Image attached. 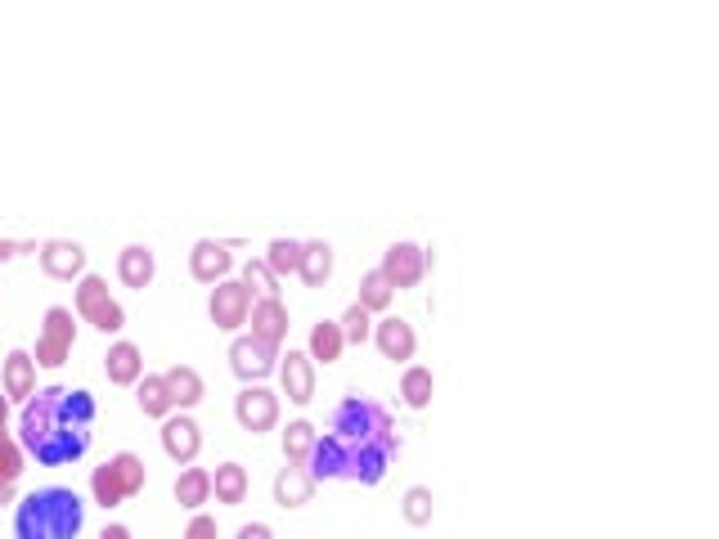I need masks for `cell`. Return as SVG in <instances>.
<instances>
[{
	"mask_svg": "<svg viewBox=\"0 0 719 539\" xmlns=\"http://www.w3.org/2000/svg\"><path fill=\"white\" fill-rule=\"evenodd\" d=\"M401 459V431L387 405L373 396H342L328 427L315 436V450L306 459L311 481H347V485H378Z\"/></svg>",
	"mask_w": 719,
	"mask_h": 539,
	"instance_id": "6da1fadb",
	"label": "cell"
},
{
	"mask_svg": "<svg viewBox=\"0 0 719 539\" xmlns=\"http://www.w3.org/2000/svg\"><path fill=\"white\" fill-rule=\"evenodd\" d=\"M94 418H100V405L86 386H36V396L19 414V446L41 468H68L86 459L94 440Z\"/></svg>",
	"mask_w": 719,
	"mask_h": 539,
	"instance_id": "7a4b0ae2",
	"label": "cell"
},
{
	"mask_svg": "<svg viewBox=\"0 0 719 539\" xmlns=\"http://www.w3.org/2000/svg\"><path fill=\"white\" fill-rule=\"evenodd\" d=\"M86 504L68 485H41L14 508V539H81Z\"/></svg>",
	"mask_w": 719,
	"mask_h": 539,
	"instance_id": "3957f363",
	"label": "cell"
},
{
	"mask_svg": "<svg viewBox=\"0 0 719 539\" xmlns=\"http://www.w3.org/2000/svg\"><path fill=\"white\" fill-rule=\"evenodd\" d=\"M144 481H149V472H144V459L131 454V450H122V454H113L109 463H100V468L90 472V495H94V504H100V508H117V504H126V499L139 495Z\"/></svg>",
	"mask_w": 719,
	"mask_h": 539,
	"instance_id": "277c9868",
	"label": "cell"
},
{
	"mask_svg": "<svg viewBox=\"0 0 719 539\" xmlns=\"http://www.w3.org/2000/svg\"><path fill=\"white\" fill-rule=\"evenodd\" d=\"M77 315L90 324V328H100V333H122L126 328V311L113 302V292L100 274H81L77 279Z\"/></svg>",
	"mask_w": 719,
	"mask_h": 539,
	"instance_id": "5b68a950",
	"label": "cell"
},
{
	"mask_svg": "<svg viewBox=\"0 0 719 539\" xmlns=\"http://www.w3.org/2000/svg\"><path fill=\"white\" fill-rule=\"evenodd\" d=\"M72 347H77V324H72V311L68 306H50L45 311V324L36 333V364L41 369H59L72 360Z\"/></svg>",
	"mask_w": 719,
	"mask_h": 539,
	"instance_id": "8992f818",
	"label": "cell"
},
{
	"mask_svg": "<svg viewBox=\"0 0 719 539\" xmlns=\"http://www.w3.org/2000/svg\"><path fill=\"white\" fill-rule=\"evenodd\" d=\"M207 315L216 328L234 333V328H244L248 315H252V292L244 288V279H221L212 288V302H207Z\"/></svg>",
	"mask_w": 719,
	"mask_h": 539,
	"instance_id": "52a82bcc",
	"label": "cell"
},
{
	"mask_svg": "<svg viewBox=\"0 0 719 539\" xmlns=\"http://www.w3.org/2000/svg\"><path fill=\"white\" fill-rule=\"evenodd\" d=\"M229 369L244 378V386L266 382V378L279 369V351H270L266 341H257L252 333H248V337H234V341H229Z\"/></svg>",
	"mask_w": 719,
	"mask_h": 539,
	"instance_id": "ba28073f",
	"label": "cell"
},
{
	"mask_svg": "<svg viewBox=\"0 0 719 539\" xmlns=\"http://www.w3.org/2000/svg\"><path fill=\"white\" fill-rule=\"evenodd\" d=\"M234 418H238V427L244 431H270L274 423H279V396L270 386H261V382H252V386H244L234 396Z\"/></svg>",
	"mask_w": 719,
	"mask_h": 539,
	"instance_id": "9c48e42d",
	"label": "cell"
},
{
	"mask_svg": "<svg viewBox=\"0 0 719 539\" xmlns=\"http://www.w3.org/2000/svg\"><path fill=\"white\" fill-rule=\"evenodd\" d=\"M427 266H431V257H427V248H418V243H392L387 252H382V274H387V283L401 292V288H418L423 283V274H427Z\"/></svg>",
	"mask_w": 719,
	"mask_h": 539,
	"instance_id": "30bf717a",
	"label": "cell"
},
{
	"mask_svg": "<svg viewBox=\"0 0 719 539\" xmlns=\"http://www.w3.org/2000/svg\"><path fill=\"white\" fill-rule=\"evenodd\" d=\"M162 450H167V459H176V463H194L199 450H203V427L189 418V414L162 418Z\"/></svg>",
	"mask_w": 719,
	"mask_h": 539,
	"instance_id": "8fae6325",
	"label": "cell"
},
{
	"mask_svg": "<svg viewBox=\"0 0 719 539\" xmlns=\"http://www.w3.org/2000/svg\"><path fill=\"white\" fill-rule=\"evenodd\" d=\"M279 382H283V396L293 405H311L315 401V360L306 351L279 356Z\"/></svg>",
	"mask_w": 719,
	"mask_h": 539,
	"instance_id": "7c38bea8",
	"label": "cell"
},
{
	"mask_svg": "<svg viewBox=\"0 0 719 539\" xmlns=\"http://www.w3.org/2000/svg\"><path fill=\"white\" fill-rule=\"evenodd\" d=\"M36 257L50 279H81V270H86V248L72 238H45Z\"/></svg>",
	"mask_w": 719,
	"mask_h": 539,
	"instance_id": "4fadbf2b",
	"label": "cell"
},
{
	"mask_svg": "<svg viewBox=\"0 0 719 539\" xmlns=\"http://www.w3.org/2000/svg\"><path fill=\"white\" fill-rule=\"evenodd\" d=\"M229 266H234L229 243H221V238H199L194 252H189V274H194L199 283H212V288L221 279H229Z\"/></svg>",
	"mask_w": 719,
	"mask_h": 539,
	"instance_id": "5bb4252c",
	"label": "cell"
},
{
	"mask_svg": "<svg viewBox=\"0 0 719 539\" xmlns=\"http://www.w3.org/2000/svg\"><path fill=\"white\" fill-rule=\"evenodd\" d=\"M373 341H378V351L387 356V360H414V351H418V333H414V324L401 319V315L378 319V324H373Z\"/></svg>",
	"mask_w": 719,
	"mask_h": 539,
	"instance_id": "9a60e30c",
	"label": "cell"
},
{
	"mask_svg": "<svg viewBox=\"0 0 719 539\" xmlns=\"http://www.w3.org/2000/svg\"><path fill=\"white\" fill-rule=\"evenodd\" d=\"M248 324H252V337H257V341H266L270 351H279L283 337H288V306H283L279 297H257Z\"/></svg>",
	"mask_w": 719,
	"mask_h": 539,
	"instance_id": "2e32d148",
	"label": "cell"
},
{
	"mask_svg": "<svg viewBox=\"0 0 719 539\" xmlns=\"http://www.w3.org/2000/svg\"><path fill=\"white\" fill-rule=\"evenodd\" d=\"M0 382H5V401H19L27 405L36 396V360L27 351H10L5 356V373H0Z\"/></svg>",
	"mask_w": 719,
	"mask_h": 539,
	"instance_id": "e0dca14e",
	"label": "cell"
},
{
	"mask_svg": "<svg viewBox=\"0 0 719 539\" xmlns=\"http://www.w3.org/2000/svg\"><path fill=\"white\" fill-rule=\"evenodd\" d=\"M311 495H315V481L306 476V468L288 463V468L274 472V504H279V508H288V513H293V508H306Z\"/></svg>",
	"mask_w": 719,
	"mask_h": 539,
	"instance_id": "ac0fdd59",
	"label": "cell"
},
{
	"mask_svg": "<svg viewBox=\"0 0 719 539\" xmlns=\"http://www.w3.org/2000/svg\"><path fill=\"white\" fill-rule=\"evenodd\" d=\"M162 382H167V391H171V405L184 414V409H194L203 396H207V386H203V373L194 369V364H171L167 373H162Z\"/></svg>",
	"mask_w": 719,
	"mask_h": 539,
	"instance_id": "d6986e66",
	"label": "cell"
},
{
	"mask_svg": "<svg viewBox=\"0 0 719 539\" xmlns=\"http://www.w3.org/2000/svg\"><path fill=\"white\" fill-rule=\"evenodd\" d=\"M154 274H158V257H154V248H144V243H131V248H122V257H117V279L126 283V288H149L154 283Z\"/></svg>",
	"mask_w": 719,
	"mask_h": 539,
	"instance_id": "ffe728a7",
	"label": "cell"
},
{
	"mask_svg": "<svg viewBox=\"0 0 719 539\" xmlns=\"http://www.w3.org/2000/svg\"><path fill=\"white\" fill-rule=\"evenodd\" d=\"M104 373L117 386H135L144 378V356H139L135 341H113L109 356H104Z\"/></svg>",
	"mask_w": 719,
	"mask_h": 539,
	"instance_id": "44dd1931",
	"label": "cell"
},
{
	"mask_svg": "<svg viewBox=\"0 0 719 539\" xmlns=\"http://www.w3.org/2000/svg\"><path fill=\"white\" fill-rule=\"evenodd\" d=\"M212 495H216V504L238 508V504L248 499V468L244 463H221L212 472Z\"/></svg>",
	"mask_w": 719,
	"mask_h": 539,
	"instance_id": "7402d4cb",
	"label": "cell"
},
{
	"mask_svg": "<svg viewBox=\"0 0 719 539\" xmlns=\"http://www.w3.org/2000/svg\"><path fill=\"white\" fill-rule=\"evenodd\" d=\"M135 401H139V409H144V418H171V391H167V382H162V373H144L139 382H135Z\"/></svg>",
	"mask_w": 719,
	"mask_h": 539,
	"instance_id": "603a6c76",
	"label": "cell"
},
{
	"mask_svg": "<svg viewBox=\"0 0 719 539\" xmlns=\"http://www.w3.org/2000/svg\"><path fill=\"white\" fill-rule=\"evenodd\" d=\"M207 499H212V472L207 468H184L176 476V504L189 508V513H199Z\"/></svg>",
	"mask_w": 719,
	"mask_h": 539,
	"instance_id": "cb8c5ba5",
	"label": "cell"
},
{
	"mask_svg": "<svg viewBox=\"0 0 719 539\" xmlns=\"http://www.w3.org/2000/svg\"><path fill=\"white\" fill-rule=\"evenodd\" d=\"M297 274H302V283H311V288H324V283L333 279V248H328L324 238L302 243V266H297Z\"/></svg>",
	"mask_w": 719,
	"mask_h": 539,
	"instance_id": "d4e9b609",
	"label": "cell"
},
{
	"mask_svg": "<svg viewBox=\"0 0 719 539\" xmlns=\"http://www.w3.org/2000/svg\"><path fill=\"white\" fill-rule=\"evenodd\" d=\"M342 351H347V341H342V328L333 324V319H319V324L311 328V347H306V356H311V360H324V364H333V360H342Z\"/></svg>",
	"mask_w": 719,
	"mask_h": 539,
	"instance_id": "484cf974",
	"label": "cell"
},
{
	"mask_svg": "<svg viewBox=\"0 0 719 539\" xmlns=\"http://www.w3.org/2000/svg\"><path fill=\"white\" fill-rule=\"evenodd\" d=\"M315 423H306V418H297V423H288V431H283V459L288 463H297V468H306V459H311V450H315Z\"/></svg>",
	"mask_w": 719,
	"mask_h": 539,
	"instance_id": "4316f807",
	"label": "cell"
},
{
	"mask_svg": "<svg viewBox=\"0 0 719 539\" xmlns=\"http://www.w3.org/2000/svg\"><path fill=\"white\" fill-rule=\"evenodd\" d=\"M431 369H423V364H409L405 369V378H401V396H405V405L409 409H427L431 405Z\"/></svg>",
	"mask_w": 719,
	"mask_h": 539,
	"instance_id": "83f0119b",
	"label": "cell"
},
{
	"mask_svg": "<svg viewBox=\"0 0 719 539\" xmlns=\"http://www.w3.org/2000/svg\"><path fill=\"white\" fill-rule=\"evenodd\" d=\"M266 266H270L274 279L297 274V266H302V243H297V238H274L270 248H266Z\"/></svg>",
	"mask_w": 719,
	"mask_h": 539,
	"instance_id": "f1b7e54d",
	"label": "cell"
},
{
	"mask_svg": "<svg viewBox=\"0 0 719 539\" xmlns=\"http://www.w3.org/2000/svg\"><path fill=\"white\" fill-rule=\"evenodd\" d=\"M392 297H396V288L387 283V274H382V270H369V274L360 279V306H364L369 315H373V311H387Z\"/></svg>",
	"mask_w": 719,
	"mask_h": 539,
	"instance_id": "f546056e",
	"label": "cell"
},
{
	"mask_svg": "<svg viewBox=\"0 0 719 539\" xmlns=\"http://www.w3.org/2000/svg\"><path fill=\"white\" fill-rule=\"evenodd\" d=\"M431 508H437V499H431L427 485H409V490H405L401 513H405L409 526H427V521H431Z\"/></svg>",
	"mask_w": 719,
	"mask_h": 539,
	"instance_id": "4dcf8cb0",
	"label": "cell"
},
{
	"mask_svg": "<svg viewBox=\"0 0 719 539\" xmlns=\"http://www.w3.org/2000/svg\"><path fill=\"white\" fill-rule=\"evenodd\" d=\"M338 328H342V341H347V347H364V341L373 337V319H369V311H364L360 302L338 319Z\"/></svg>",
	"mask_w": 719,
	"mask_h": 539,
	"instance_id": "1f68e13d",
	"label": "cell"
},
{
	"mask_svg": "<svg viewBox=\"0 0 719 539\" xmlns=\"http://www.w3.org/2000/svg\"><path fill=\"white\" fill-rule=\"evenodd\" d=\"M244 288L257 292V297H279V279L270 274L266 261H248V266H244Z\"/></svg>",
	"mask_w": 719,
	"mask_h": 539,
	"instance_id": "d6a6232c",
	"label": "cell"
},
{
	"mask_svg": "<svg viewBox=\"0 0 719 539\" xmlns=\"http://www.w3.org/2000/svg\"><path fill=\"white\" fill-rule=\"evenodd\" d=\"M23 468H27L23 446H19L14 436H5V440H0V476H5V481H19V476H23Z\"/></svg>",
	"mask_w": 719,
	"mask_h": 539,
	"instance_id": "836d02e7",
	"label": "cell"
},
{
	"mask_svg": "<svg viewBox=\"0 0 719 539\" xmlns=\"http://www.w3.org/2000/svg\"><path fill=\"white\" fill-rule=\"evenodd\" d=\"M184 539H221V530H216V521L207 513H194V521L184 526Z\"/></svg>",
	"mask_w": 719,
	"mask_h": 539,
	"instance_id": "e575fe53",
	"label": "cell"
},
{
	"mask_svg": "<svg viewBox=\"0 0 719 539\" xmlns=\"http://www.w3.org/2000/svg\"><path fill=\"white\" fill-rule=\"evenodd\" d=\"M27 252H41L36 243H14V238H0V261H14V257H27Z\"/></svg>",
	"mask_w": 719,
	"mask_h": 539,
	"instance_id": "d590c367",
	"label": "cell"
},
{
	"mask_svg": "<svg viewBox=\"0 0 719 539\" xmlns=\"http://www.w3.org/2000/svg\"><path fill=\"white\" fill-rule=\"evenodd\" d=\"M234 539H274V530H270L266 521H248V526H238Z\"/></svg>",
	"mask_w": 719,
	"mask_h": 539,
	"instance_id": "8d00e7d4",
	"label": "cell"
},
{
	"mask_svg": "<svg viewBox=\"0 0 719 539\" xmlns=\"http://www.w3.org/2000/svg\"><path fill=\"white\" fill-rule=\"evenodd\" d=\"M10 436V401H5V391H0V440Z\"/></svg>",
	"mask_w": 719,
	"mask_h": 539,
	"instance_id": "74e56055",
	"label": "cell"
},
{
	"mask_svg": "<svg viewBox=\"0 0 719 539\" xmlns=\"http://www.w3.org/2000/svg\"><path fill=\"white\" fill-rule=\"evenodd\" d=\"M100 539H135V535H131V526H104Z\"/></svg>",
	"mask_w": 719,
	"mask_h": 539,
	"instance_id": "f35d334b",
	"label": "cell"
},
{
	"mask_svg": "<svg viewBox=\"0 0 719 539\" xmlns=\"http://www.w3.org/2000/svg\"><path fill=\"white\" fill-rule=\"evenodd\" d=\"M5 504H14V481L0 476V508H5Z\"/></svg>",
	"mask_w": 719,
	"mask_h": 539,
	"instance_id": "ab89813d",
	"label": "cell"
}]
</instances>
